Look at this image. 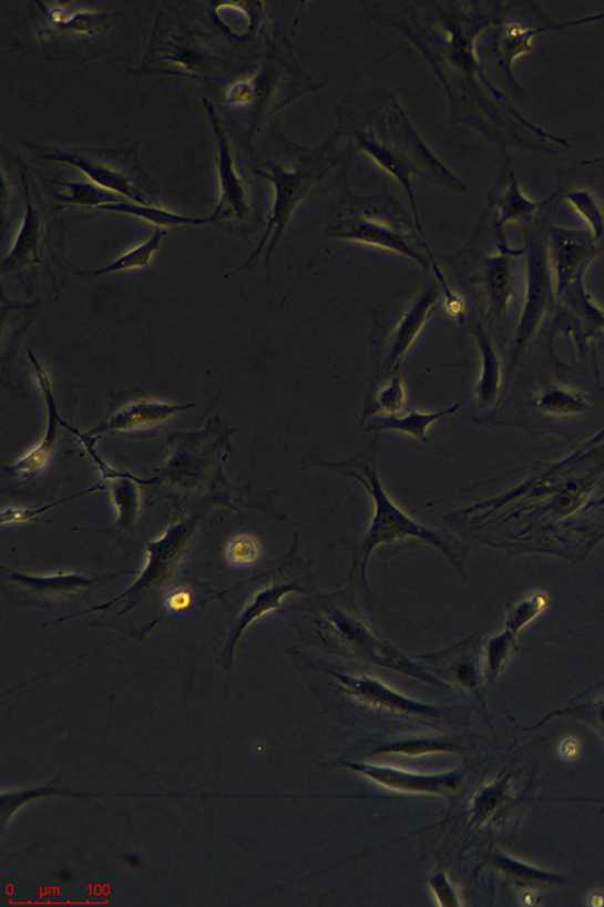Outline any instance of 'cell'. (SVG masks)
Returning <instances> with one entry per match:
<instances>
[{"mask_svg": "<svg viewBox=\"0 0 604 907\" xmlns=\"http://www.w3.org/2000/svg\"><path fill=\"white\" fill-rule=\"evenodd\" d=\"M376 454L375 441L350 460L337 463L325 462V466L360 482L368 489L375 503V516L368 530L355 540L346 541V547L354 556L351 575L354 573L359 575L362 585L369 589L366 570H368L371 554L381 546L410 539L422 541L426 546L442 552L454 568L464 574L467 550L463 543L451 534L427 528L400 510L381 483Z\"/></svg>", "mask_w": 604, "mask_h": 907, "instance_id": "cell-1", "label": "cell"}, {"mask_svg": "<svg viewBox=\"0 0 604 907\" xmlns=\"http://www.w3.org/2000/svg\"><path fill=\"white\" fill-rule=\"evenodd\" d=\"M307 621L316 628L324 643L335 645L355 659L397 671L437 689H453L426 666L401 654L366 621L354 598L346 591L315 595L299 608Z\"/></svg>", "mask_w": 604, "mask_h": 907, "instance_id": "cell-2", "label": "cell"}, {"mask_svg": "<svg viewBox=\"0 0 604 907\" xmlns=\"http://www.w3.org/2000/svg\"><path fill=\"white\" fill-rule=\"evenodd\" d=\"M320 674L325 675L328 683L337 689L347 699L357 704L371 710L375 713L391 716L395 719L436 725V727H449L459 723L455 715V707L434 705L420 702L395 691L393 687L380 680L361 674L344 673L335 666L325 663H314L307 660Z\"/></svg>", "mask_w": 604, "mask_h": 907, "instance_id": "cell-3", "label": "cell"}, {"mask_svg": "<svg viewBox=\"0 0 604 907\" xmlns=\"http://www.w3.org/2000/svg\"><path fill=\"white\" fill-rule=\"evenodd\" d=\"M331 235L345 242L397 253L419 266L432 269L439 289H442L447 310H454L462 304V298L449 287L443 272L432 257H429V253H424L422 245L416 243L410 232L390 216L373 214L370 211L358 212L337 223Z\"/></svg>", "mask_w": 604, "mask_h": 907, "instance_id": "cell-4", "label": "cell"}, {"mask_svg": "<svg viewBox=\"0 0 604 907\" xmlns=\"http://www.w3.org/2000/svg\"><path fill=\"white\" fill-rule=\"evenodd\" d=\"M526 281L522 314L514 339V360H519L535 338L556 295L547 243L540 235L526 237Z\"/></svg>", "mask_w": 604, "mask_h": 907, "instance_id": "cell-5", "label": "cell"}, {"mask_svg": "<svg viewBox=\"0 0 604 907\" xmlns=\"http://www.w3.org/2000/svg\"><path fill=\"white\" fill-rule=\"evenodd\" d=\"M297 540L290 553L279 562L276 571L272 572L268 582L252 595L250 601L237 616L232 633L229 654L242 634L254 622L263 619L269 612L283 608L285 597L290 593H307V577L309 570L306 562L297 556Z\"/></svg>", "mask_w": 604, "mask_h": 907, "instance_id": "cell-6", "label": "cell"}, {"mask_svg": "<svg viewBox=\"0 0 604 907\" xmlns=\"http://www.w3.org/2000/svg\"><path fill=\"white\" fill-rule=\"evenodd\" d=\"M547 254L556 295L582 292L585 272L597 254V244L591 233L553 227L549 234Z\"/></svg>", "mask_w": 604, "mask_h": 907, "instance_id": "cell-7", "label": "cell"}, {"mask_svg": "<svg viewBox=\"0 0 604 907\" xmlns=\"http://www.w3.org/2000/svg\"><path fill=\"white\" fill-rule=\"evenodd\" d=\"M337 767L356 773L382 788L401 794L449 797L459 792L464 783V775L459 771L422 774L361 761H341Z\"/></svg>", "mask_w": 604, "mask_h": 907, "instance_id": "cell-8", "label": "cell"}, {"mask_svg": "<svg viewBox=\"0 0 604 907\" xmlns=\"http://www.w3.org/2000/svg\"><path fill=\"white\" fill-rule=\"evenodd\" d=\"M481 642L478 634L447 650L416 656L433 675L442 679L452 687L478 699L483 703L485 676L481 666Z\"/></svg>", "mask_w": 604, "mask_h": 907, "instance_id": "cell-9", "label": "cell"}, {"mask_svg": "<svg viewBox=\"0 0 604 907\" xmlns=\"http://www.w3.org/2000/svg\"><path fill=\"white\" fill-rule=\"evenodd\" d=\"M193 405L175 406L149 397H114L104 420L93 430L90 437L100 438L102 434H134L149 431L166 424L172 417L193 408Z\"/></svg>", "mask_w": 604, "mask_h": 907, "instance_id": "cell-10", "label": "cell"}, {"mask_svg": "<svg viewBox=\"0 0 604 907\" xmlns=\"http://www.w3.org/2000/svg\"><path fill=\"white\" fill-rule=\"evenodd\" d=\"M263 175L269 179L274 186H276V202H274L267 230L264 234L263 241L253 252L249 259L239 268L231 272L229 276L234 275L236 271L247 267L258 259L266 242L269 238V235L273 233V240L268 249L266 262V264H268L270 253L274 247H276V244L278 243L293 211L296 210L306 191L315 181V176L313 174H306L303 172H286L280 167H272L270 175Z\"/></svg>", "mask_w": 604, "mask_h": 907, "instance_id": "cell-11", "label": "cell"}, {"mask_svg": "<svg viewBox=\"0 0 604 907\" xmlns=\"http://www.w3.org/2000/svg\"><path fill=\"white\" fill-rule=\"evenodd\" d=\"M441 289L427 286L401 314L389 336L387 354L383 358L382 370L388 377L395 376L402 359L408 355L413 343L422 333L424 325L433 313V308L441 298Z\"/></svg>", "mask_w": 604, "mask_h": 907, "instance_id": "cell-12", "label": "cell"}, {"mask_svg": "<svg viewBox=\"0 0 604 907\" xmlns=\"http://www.w3.org/2000/svg\"><path fill=\"white\" fill-rule=\"evenodd\" d=\"M193 529V522H181L173 526L160 540L151 542L149 549H146L150 552L149 564H146L143 573L136 580V583L132 585V589L125 591L112 602L86 612L105 610L114 603L124 600V598L135 597L161 583L163 578H166L170 573L171 568L182 556L183 551L186 550Z\"/></svg>", "mask_w": 604, "mask_h": 907, "instance_id": "cell-13", "label": "cell"}, {"mask_svg": "<svg viewBox=\"0 0 604 907\" xmlns=\"http://www.w3.org/2000/svg\"><path fill=\"white\" fill-rule=\"evenodd\" d=\"M29 358L32 363L33 373L37 380H39L41 391L47 402L49 411V426L45 438L42 440V442L28 452L22 460L7 468L10 477L21 479L23 481L30 480L42 473L51 459L54 447L58 445L61 427H70L61 419V416L59 415L57 400H54L53 396L51 379L42 366V363L37 359L32 353H29Z\"/></svg>", "mask_w": 604, "mask_h": 907, "instance_id": "cell-14", "label": "cell"}, {"mask_svg": "<svg viewBox=\"0 0 604 907\" xmlns=\"http://www.w3.org/2000/svg\"><path fill=\"white\" fill-rule=\"evenodd\" d=\"M207 112L218 144V175L222 196L215 212L211 215L215 223L237 220L243 221L247 214L246 191L237 175L229 144L223 126L219 125L214 108L205 100Z\"/></svg>", "mask_w": 604, "mask_h": 907, "instance_id": "cell-15", "label": "cell"}, {"mask_svg": "<svg viewBox=\"0 0 604 907\" xmlns=\"http://www.w3.org/2000/svg\"><path fill=\"white\" fill-rule=\"evenodd\" d=\"M604 18V13L581 18V20H576L569 23H563L559 26H545V27H528L522 23H512L504 27L496 40V59L500 68L503 70L505 78L510 82H514L516 86L518 83L512 75V65L514 62L522 57V54L526 53L530 49L533 48L535 40L539 35L545 31L552 30H561L565 28H573V27H581L584 24H591L598 21H602Z\"/></svg>", "mask_w": 604, "mask_h": 907, "instance_id": "cell-16", "label": "cell"}, {"mask_svg": "<svg viewBox=\"0 0 604 907\" xmlns=\"http://www.w3.org/2000/svg\"><path fill=\"white\" fill-rule=\"evenodd\" d=\"M523 249H514L502 242L498 254L488 259L484 269V292L489 312L501 319L508 312L514 295V261Z\"/></svg>", "mask_w": 604, "mask_h": 907, "instance_id": "cell-17", "label": "cell"}, {"mask_svg": "<svg viewBox=\"0 0 604 907\" xmlns=\"http://www.w3.org/2000/svg\"><path fill=\"white\" fill-rule=\"evenodd\" d=\"M472 334L481 355V373L474 389L475 402L481 409H491L498 405L501 396L502 360L495 343L483 325L475 326Z\"/></svg>", "mask_w": 604, "mask_h": 907, "instance_id": "cell-18", "label": "cell"}, {"mask_svg": "<svg viewBox=\"0 0 604 907\" xmlns=\"http://www.w3.org/2000/svg\"><path fill=\"white\" fill-rule=\"evenodd\" d=\"M462 405L463 401L436 412L406 409L393 415H377L371 417L366 430L398 431L419 442H427L428 431L432 425L442 417L453 415L457 410H460Z\"/></svg>", "mask_w": 604, "mask_h": 907, "instance_id": "cell-19", "label": "cell"}, {"mask_svg": "<svg viewBox=\"0 0 604 907\" xmlns=\"http://www.w3.org/2000/svg\"><path fill=\"white\" fill-rule=\"evenodd\" d=\"M45 157L52 161L69 163V165L81 170L90 180L100 185L106 191H116L126 197L132 198L139 205L149 206V201L139 194L134 187L132 180L127 179L119 171L110 169L105 165H99L95 161H91L78 154L64 153L54 150L53 152H45Z\"/></svg>", "mask_w": 604, "mask_h": 907, "instance_id": "cell-20", "label": "cell"}, {"mask_svg": "<svg viewBox=\"0 0 604 907\" xmlns=\"http://www.w3.org/2000/svg\"><path fill=\"white\" fill-rule=\"evenodd\" d=\"M514 799L510 777L495 779L482 786L472 797L469 822L474 827L496 824Z\"/></svg>", "mask_w": 604, "mask_h": 907, "instance_id": "cell-21", "label": "cell"}, {"mask_svg": "<svg viewBox=\"0 0 604 907\" xmlns=\"http://www.w3.org/2000/svg\"><path fill=\"white\" fill-rule=\"evenodd\" d=\"M40 241L41 224L39 215H37L27 192V213L23 227L21 233L18 234L12 251L3 261L2 271L4 274L10 275L12 272L39 263Z\"/></svg>", "mask_w": 604, "mask_h": 907, "instance_id": "cell-22", "label": "cell"}, {"mask_svg": "<svg viewBox=\"0 0 604 907\" xmlns=\"http://www.w3.org/2000/svg\"><path fill=\"white\" fill-rule=\"evenodd\" d=\"M460 753L453 742L437 737H401L379 743L370 755L416 758Z\"/></svg>", "mask_w": 604, "mask_h": 907, "instance_id": "cell-23", "label": "cell"}, {"mask_svg": "<svg viewBox=\"0 0 604 907\" xmlns=\"http://www.w3.org/2000/svg\"><path fill=\"white\" fill-rule=\"evenodd\" d=\"M552 198L544 202H535L528 197L519 183L514 173L510 175L509 184L500 197L498 228L503 230L509 223L526 222L552 202Z\"/></svg>", "mask_w": 604, "mask_h": 907, "instance_id": "cell-24", "label": "cell"}, {"mask_svg": "<svg viewBox=\"0 0 604 907\" xmlns=\"http://www.w3.org/2000/svg\"><path fill=\"white\" fill-rule=\"evenodd\" d=\"M10 578L13 580V582L21 584L35 594L43 597H58L76 593L88 589L96 582V579H90L80 574L33 577L23 573H12Z\"/></svg>", "mask_w": 604, "mask_h": 907, "instance_id": "cell-25", "label": "cell"}, {"mask_svg": "<svg viewBox=\"0 0 604 907\" xmlns=\"http://www.w3.org/2000/svg\"><path fill=\"white\" fill-rule=\"evenodd\" d=\"M490 860L509 879L523 887L559 886L565 883L561 875L519 862L503 852H495Z\"/></svg>", "mask_w": 604, "mask_h": 907, "instance_id": "cell-26", "label": "cell"}, {"mask_svg": "<svg viewBox=\"0 0 604 907\" xmlns=\"http://www.w3.org/2000/svg\"><path fill=\"white\" fill-rule=\"evenodd\" d=\"M102 211L130 214L140 217L157 227L175 226H199L215 223L213 217H187L181 216L157 207L143 206L139 204L117 203L100 207Z\"/></svg>", "mask_w": 604, "mask_h": 907, "instance_id": "cell-27", "label": "cell"}, {"mask_svg": "<svg viewBox=\"0 0 604 907\" xmlns=\"http://www.w3.org/2000/svg\"><path fill=\"white\" fill-rule=\"evenodd\" d=\"M536 408L549 416H575L587 410L590 404L581 393L563 388L547 387L536 397Z\"/></svg>", "mask_w": 604, "mask_h": 907, "instance_id": "cell-28", "label": "cell"}, {"mask_svg": "<svg viewBox=\"0 0 604 907\" xmlns=\"http://www.w3.org/2000/svg\"><path fill=\"white\" fill-rule=\"evenodd\" d=\"M582 217L596 244L604 240V207L590 190H573L561 197Z\"/></svg>", "mask_w": 604, "mask_h": 907, "instance_id": "cell-29", "label": "cell"}, {"mask_svg": "<svg viewBox=\"0 0 604 907\" xmlns=\"http://www.w3.org/2000/svg\"><path fill=\"white\" fill-rule=\"evenodd\" d=\"M359 142L364 152L369 154L383 171L388 172L391 174V176L398 180L402 187L408 191L410 197L413 198L410 180L411 170L407 161L375 137L364 136L359 140Z\"/></svg>", "mask_w": 604, "mask_h": 907, "instance_id": "cell-30", "label": "cell"}, {"mask_svg": "<svg viewBox=\"0 0 604 907\" xmlns=\"http://www.w3.org/2000/svg\"><path fill=\"white\" fill-rule=\"evenodd\" d=\"M164 237H166V232L157 228L150 241L123 254V256L114 263L99 271L91 272V276L100 277L114 274V272L149 267Z\"/></svg>", "mask_w": 604, "mask_h": 907, "instance_id": "cell-31", "label": "cell"}, {"mask_svg": "<svg viewBox=\"0 0 604 907\" xmlns=\"http://www.w3.org/2000/svg\"><path fill=\"white\" fill-rule=\"evenodd\" d=\"M515 634L505 630L491 638L484 650L485 680L488 683L495 682L502 671L514 654L516 648Z\"/></svg>", "mask_w": 604, "mask_h": 907, "instance_id": "cell-32", "label": "cell"}, {"mask_svg": "<svg viewBox=\"0 0 604 907\" xmlns=\"http://www.w3.org/2000/svg\"><path fill=\"white\" fill-rule=\"evenodd\" d=\"M407 390L400 377L392 376L389 383L377 394L371 407L366 408L365 417L393 415L406 410Z\"/></svg>", "mask_w": 604, "mask_h": 907, "instance_id": "cell-33", "label": "cell"}, {"mask_svg": "<svg viewBox=\"0 0 604 907\" xmlns=\"http://www.w3.org/2000/svg\"><path fill=\"white\" fill-rule=\"evenodd\" d=\"M141 481L133 476L113 480V498L119 510V524L121 529L130 526L139 511V495L134 482Z\"/></svg>", "mask_w": 604, "mask_h": 907, "instance_id": "cell-34", "label": "cell"}, {"mask_svg": "<svg viewBox=\"0 0 604 907\" xmlns=\"http://www.w3.org/2000/svg\"><path fill=\"white\" fill-rule=\"evenodd\" d=\"M61 201L82 207H102L121 203L117 195L85 183L69 184Z\"/></svg>", "mask_w": 604, "mask_h": 907, "instance_id": "cell-35", "label": "cell"}, {"mask_svg": "<svg viewBox=\"0 0 604 907\" xmlns=\"http://www.w3.org/2000/svg\"><path fill=\"white\" fill-rule=\"evenodd\" d=\"M546 609V598L540 593L523 597L511 605L506 615V630L515 636L524 626L533 622Z\"/></svg>", "mask_w": 604, "mask_h": 907, "instance_id": "cell-36", "label": "cell"}, {"mask_svg": "<svg viewBox=\"0 0 604 907\" xmlns=\"http://www.w3.org/2000/svg\"><path fill=\"white\" fill-rule=\"evenodd\" d=\"M263 556L262 543L250 536H237L229 540L226 558L231 565L247 568L256 564Z\"/></svg>", "mask_w": 604, "mask_h": 907, "instance_id": "cell-37", "label": "cell"}, {"mask_svg": "<svg viewBox=\"0 0 604 907\" xmlns=\"http://www.w3.org/2000/svg\"><path fill=\"white\" fill-rule=\"evenodd\" d=\"M428 884L438 905L443 907H459L462 905L460 893L446 870H439V873L431 876Z\"/></svg>", "mask_w": 604, "mask_h": 907, "instance_id": "cell-38", "label": "cell"}, {"mask_svg": "<svg viewBox=\"0 0 604 907\" xmlns=\"http://www.w3.org/2000/svg\"><path fill=\"white\" fill-rule=\"evenodd\" d=\"M85 493H88V491H85V492H83V493H81L79 496L71 497V498H69L66 500L50 503L48 506L39 508V510H23V508H8V510H4L2 512V521H0V522H2L3 526H6L7 523H23V522H28V521H33V520L37 519V517H40L43 513H45L47 511H49L50 508H52L54 506H59V505H61V503H63L65 501H69L71 499H73V498H78V497L83 496Z\"/></svg>", "mask_w": 604, "mask_h": 907, "instance_id": "cell-39", "label": "cell"}, {"mask_svg": "<svg viewBox=\"0 0 604 907\" xmlns=\"http://www.w3.org/2000/svg\"><path fill=\"white\" fill-rule=\"evenodd\" d=\"M193 604V595L188 590L177 589L164 600V607L172 612H181L191 608Z\"/></svg>", "mask_w": 604, "mask_h": 907, "instance_id": "cell-40", "label": "cell"}, {"mask_svg": "<svg viewBox=\"0 0 604 907\" xmlns=\"http://www.w3.org/2000/svg\"><path fill=\"white\" fill-rule=\"evenodd\" d=\"M584 711L588 717H592L590 720L596 722L604 732V700L596 704L585 706Z\"/></svg>", "mask_w": 604, "mask_h": 907, "instance_id": "cell-41", "label": "cell"}, {"mask_svg": "<svg viewBox=\"0 0 604 907\" xmlns=\"http://www.w3.org/2000/svg\"><path fill=\"white\" fill-rule=\"evenodd\" d=\"M598 162H604V157L592 160V161H584L583 165H596Z\"/></svg>", "mask_w": 604, "mask_h": 907, "instance_id": "cell-42", "label": "cell"}]
</instances>
